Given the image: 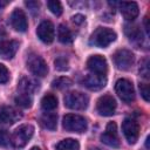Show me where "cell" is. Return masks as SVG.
Wrapping results in <instances>:
<instances>
[{
	"label": "cell",
	"instance_id": "obj_16",
	"mask_svg": "<svg viewBox=\"0 0 150 150\" xmlns=\"http://www.w3.org/2000/svg\"><path fill=\"white\" fill-rule=\"evenodd\" d=\"M82 83L86 88H88L90 90H100L105 86L107 79H105V76H102V75L89 74L83 79Z\"/></svg>",
	"mask_w": 150,
	"mask_h": 150
},
{
	"label": "cell",
	"instance_id": "obj_38",
	"mask_svg": "<svg viewBox=\"0 0 150 150\" xmlns=\"http://www.w3.org/2000/svg\"><path fill=\"white\" fill-rule=\"evenodd\" d=\"M90 150H102V149H100V148H91Z\"/></svg>",
	"mask_w": 150,
	"mask_h": 150
},
{
	"label": "cell",
	"instance_id": "obj_9",
	"mask_svg": "<svg viewBox=\"0 0 150 150\" xmlns=\"http://www.w3.org/2000/svg\"><path fill=\"white\" fill-rule=\"evenodd\" d=\"M116 101L111 95H103L96 102V109L102 116H111L116 110Z\"/></svg>",
	"mask_w": 150,
	"mask_h": 150
},
{
	"label": "cell",
	"instance_id": "obj_10",
	"mask_svg": "<svg viewBox=\"0 0 150 150\" xmlns=\"http://www.w3.org/2000/svg\"><path fill=\"white\" fill-rule=\"evenodd\" d=\"M19 48V42L8 40L5 33H0V56L4 59H12Z\"/></svg>",
	"mask_w": 150,
	"mask_h": 150
},
{
	"label": "cell",
	"instance_id": "obj_36",
	"mask_svg": "<svg viewBox=\"0 0 150 150\" xmlns=\"http://www.w3.org/2000/svg\"><path fill=\"white\" fill-rule=\"evenodd\" d=\"M145 146H146V149H149V137H146V139H145Z\"/></svg>",
	"mask_w": 150,
	"mask_h": 150
},
{
	"label": "cell",
	"instance_id": "obj_27",
	"mask_svg": "<svg viewBox=\"0 0 150 150\" xmlns=\"http://www.w3.org/2000/svg\"><path fill=\"white\" fill-rule=\"evenodd\" d=\"M11 143V135L7 132V130L0 129V146L2 148H7L9 146Z\"/></svg>",
	"mask_w": 150,
	"mask_h": 150
},
{
	"label": "cell",
	"instance_id": "obj_24",
	"mask_svg": "<svg viewBox=\"0 0 150 150\" xmlns=\"http://www.w3.org/2000/svg\"><path fill=\"white\" fill-rule=\"evenodd\" d=\"M14 100H15V103H16L19 107H21V108H29V107H32L33 100H32L30 95H28V94L21 93V94H19L18 96H15Z\"/></svg>",
	"mask_w": 150,
	"mask_h": 150
},
{
	"label": "cell",
	"instance_id": "obj_35",
	"mask_svg": "<svg viewBox=\"0 0 150 150\" xmlns=\"http://www.w3.org/2000/svg\"><path fill=\"white\" fill-rule=\"evenodd\" d=\"M7 4H8V1H0V8L4 7V6H6Z\"/></svg>",
	"mask_w": 150,
	"mask_h": 150
},
{
	"label": "cell",
	"instance_id": "obj_28",
	"mask_svg": "<svg viewBox=\"0 0 150 150\" xmlns=\"http://www.w3.org/2000/svg\"><path fill=\"white\" fill-rule=\"evenodd\" d=\"M55 68L57 70H67L68 69V60L63 56H60L55 60Z\"/></svg>",
	"mask_w": 150,
	"mask_h": 150
},
{
	"label": "cell",
	"instance_id": "obj_19",
	"mask_svg": "<svg viewBox=\"0 0 150 150\" xmlns=\"http://www.w3.org/2000/svg\"><path fill=\"white\" fill-rule=\"evenodd\" d=\"M41 124L49 130H55L57 125V116L54 112L47 111L41 116Z\"/></svg>",
	"mask_w": 150,
	"mask_h": 150
},
{
	"label": "cell",
	"instance_id": "obj_5",
	"mask_svg": "<svg viewBox=\"0 0 150 150\" xmlns=\"http://www.w3.org/2000/svg\"><path fill=\"white\" fill-rule=\"evenodd\" d=\"M116 94L120 96V98L127 103H131L135 100V90L132 83L127 79H120L117 80L115 84Z\"/></svg>",
	"mask_w": 150,
	"mask_h": 150
},
{
	"label": "cell",
	"instance_id": "obj_23",
	"mask_svg": "<svg viewBox=\"0 0 150 150\" xmlns=\"http://www.w3.org/2000/svg\"><path fill=\"white\" fill-rule=\"evenodd\" d=\"M57 38L60 40V42L62 43H70L73 41V34L70 32V29L64 26V25H60L57 28Z\"/></svg>",
	"mask_w": 150,
	"mask_h": 150
},
{
	"label": "cell",
	"instance_id": "obj_34",
	"mask_svg": "<svg viewBox=\"0 0 150 150\" xmlns=\"http://www.w3.org/2000/svg\"><path fill=\"white\" fill-rule=\"evenodd\" d=\"M148 20H149V18H148V16H145V18H144V25H145V30H146V33H149V25H148Z\"/></svg>",
	"mask_w": 150,
	"mask_h": 150
},
{
	"label": "cell",
	"instance_id": "obj_1",
	"mask_svg": "<svg viewBox=\"0 0 150 150\" xmlns=\"http://www.w3.org/2000/svg\"><path fill=\"white\" fill-rule=\"evenodd\" d=\"M116 40V33L107 27H97L90 35L89 43L95 47L105 48Z\"/></svg>",
	"mask_w": 150,
	"mask_h": 150
},
{
	"label": "cell",
	"instance_id": "obj_26",
	"mask_svg": "<svg viewBox=\"0 0 150 150\" xmlns=\"http://www.w3.org/2000/svg\"><path fill=\"white\" fill-rule=\"evenodd\" d=\"M47 6L48 8L50 9V12L55 15H61L62 14V5L60 1H56V0H50L47 2Z\"/></svg>",
	"mask_w": 150,
	"mask_h": 150
},
{
	"label": "cell",
	"instance_id": "obj_29",
	"mask_svg": "<svg viewBox=\"0 0 150 150\" xmlns=\"http://www.w3.org/2000/svg\"><path fill=\"white\" fill-rule=\"evenodd\" d=\"M139 73L144 79H149V61H148V59H144L143 62L141 63Z\"/></svg>",
	"mask_w": 150,
	"mask_h": 150
},
{
	"label": "cell",
	"instance_id": "obj_31",
	"mask_svg": "<svg viewBox=\"0 0 150 150\" xmlns=\"http://www.w3.org/2000/svg\"><path fill=\"white\" fill-rule=\"evenodd\" d=\"M139 91H141L142 97H143L146 102H149V93H150L149 86H148L146 83H139Z\"/></svg>",
	"mask_w": 150,
	"mask_h": 150
},
{
	"label": "cell",
	"instance_id": "obj_3",
	"mask_svg": "<svg viewBox=\"0 0 150 150\" xmlns=\"http://www.w3.org/2000/svg\"><path fill=\"white\" fill-rule=\"evenodd\" d=\"M88 103V96L81 91H70L64 96V105L73 110H84Z\"/></svg>",
	"mask_w": 150,
	"mask_h": 150
},
{
	"label": "cell",
	"instance_id": "obj_22",
	"mask_svg": "<svg viewBox=\"0 0 150 150\" xmlns=\"http://www.w3.org/2000/svg\"><path fill=\"white\" fill-rule=\"evenodd\" d=\"M124 32H125L127 36L132 41L142 40V32L136 25H125L124 26Z\"/></svg>",
	"mask_w": 150,
	"mask_h": 150
},
{
	"label": "cell",
	"instance_id": "obj_11",
	"mask_svg": "<svg viewBox=\"0 0 150 150\" xmlns=\"http://www.w3.org/2000/svg\"><path fill=\"white\" fill-rule=\"evenodd\" d=\"M87 68L90 70L91 74L105 76L108 70L107 60L102 55H93L87 61Z\"/></svg>",
	"mask_w": 150,
	"mask_h": 150
},
{
	"label": "cell",
	"instance_id": "obj_15",
	"mask_svg": "<svg viewBox=\"0 0 150 150\" xmlns=\"http://www.w3.org/2000/svg\"><path fill=\"white\" fill-rule=\"evenodd\" d=\"M20 118L21 115L15 108L8 105L0 107V124H13Z\"/></svg>",
	"mask_w": 150,
	"mask_h": 150
},
{
	"label": "cell",
	"instance_id": "obj_4",
	"mask_svg": "<svg viewBox=\"0 0 150 150\" xmlns=\"http://www.w3.org/2000/svg\"><path fill=\"white\" fill-rule=\"evenodd\" d=\"M62 125L70 132H84L87 130V121L84 117L76 114H67L63 117Z\"/></svg>",
	"mask_w": 150,
	"mask_h": 150
},
{
	"label": "cell",
	"instance_id": "obj_2",
	"mask_svg": "<svg viewBox=\"0 0 150 150\" xmlns=\"http://www.w3.org/2000/svg\"><path fill=\"white\" fill-rule=\"evenodd\" d=\"M33 134H34V127L33 125L22 124L11 136V143H12V145L14 148H18V149L23 148L29 142V139L32 138Z\"/></svg>",
	"mask_w": 150,
	"mask_h": 150
},
{
	"label": "cell",
	"instance_id": "obj_20",
	"mask_svg": "<svg viewBox=\"0 0 150 150\" xmlns=\"http://www.w3.org/2000/svg\"><path fill=\"white\" fill-rule=\"evenodd\" d=\"M41 107L45 111H53L57 107V98L53 94H46L41 100Z\"/></svg>",
	"mask_w": 150,
	"mask_h": 150
},
{
	"label": "cell",
	"instance_id": "obj_21",
	"mask_svg": "<svg viewBox=\"0 0 150 150\" xmlns=\"http://www.w3.org/2000/svg\"><path fill=\"white\" fill-rule=\"evenodd\" d=\"M56 150H80V144L76 139L66 138L56 144Z\"/></svg>",
	"mask_w": 150,
	"mask_h": 150
},
{
	"label": "cell",
	"instance_id": "obj_25",
	"mask_svg": "<svg viewBox=\"0 0 150 150\" xmlns=\"http://www.w3.org/2000/svg\"><path fill=\"white\" fill-rule=\"evenodd\" d=\"M71 84H73V81L68 77H57L52 82V86L57 89H64V88L70 87Z\"/></svg>",
	"mask_w": 150,
	"mask_h": 150
},
{
	"label": "cell",
	"instance_id": "obj_33",
	"mask_svg": "<svg viewBox=\"0 0 150 150\" xmlns=\"http://www.w3.org/2000/svg\"><path fill=\"white\" fill-rule=\"evenodd\" d=\"M26 6L32 8V9H38L39 8V2H36V1H26Z\"/></svg>",
	"mask_w": 150,
	"mask_h": 150
},
{
	"label": "cell",
	"instance_id": "obj_30",
	"mask_svg": "<svg viewBox=\"0 0 150 150\" xmlns=\"http://www.w3.org/2000/svg\"><path fill=\"white\" fill-rule=\"evenodd\" d=\"M9 80V73L8 69L0 63V83H6Z\"/></svg>",
	"mask_w": 150,
	"mask_h": 150
},
{
	"label": "cell",
	"instance_id": "obj_37",
	"mask_svg": "<svg viewBox=\"0 0 150 150\" xmlns=\"http://www.w3.org/2000/svg\"><path fill=\"white\" fill-rule=\"evenodd\" d=\"M30 150H41V149H40V148H38V146H33Z\"/></svg>",
	"mask_w": 150,
	"mask_h": 150
},
{
	"label": "cell",
	"instance_id": "obj_17",
	"mask_svg": "<svg viewBox=\"0 0 150 150\" xmlns=\"http://www.w3.org/2000/svg\"><path fill=\"white\" fill-rule=\"evenodd\" d=\"M118 6H120V11H121L123 18L128 21L135 20L137 18L138 13H139L138 5L134 1H131V2H120Z\"/></svg>",
	"mask_w": 150,
	"mask_h": 150
},
{
	"label": "cell",
	"instance_id": "obj_7",
	"mask_svg": "<svg viewBox=\"0 0 150 150\" xmlns=\"http://www.w3.org/2000/svg\"><path fill=\"white\" fill-rule=\"evenodd\" d=\"M112 59H114L115 66L121 70L130 69L135 62L134 54L128 49H118L117 52H115Z\"/></svg>",
	"mask_w": 150,
	"mask_h": 150
},
{
	"label": "cell",
	"instance_id": "obj_6",
	"mask_svg": "<svg viewBox=\"0 0 150 150\" xmlns=\"http://www.w3.org/2000/svg\"><path fill=\"white\" fill-rule=\"evenodd\" d=\"M27 67L29 68V70L36 75V76H46L47 73H48V67H47V63L45 62V60L38 55V54H34V53H30L27 57Z\"/></svg>",
	"mask_w": 150,
	"mask_h": 150
},
{
	"label": "cell",
	"instance_id": "obj_32",
	"mask_svg": "<svg viewBox=\"0 0 150 150\" xmlns=\"http://www.w3.org/2000/svg\"><path fill=\"white\" fill-rule=\"evenodd\" d=\"M84 16L83 15H81V14H76V15H74L73 16V22L74 23H76V25H81L82 22H84Z\"/></svg>",
	"mask_w": 150,
	"mask_h": 150
},
{
	"label": "cell",
	"instance_id": "obj_18",
	"mask_svg": "<svg viewBox=\"0 0 150 150\" xmlns=\"http://www.w3.org/2000/svg\"><path fill=\"white\" fill-rule=\"evenodd\" d=\"M19 89L23 93V94H30V93H34L38 88H39V83L30 79V77H22L20 81H19Z\"/></svg>",
	"mask_w": 150,
	"mask_h": 150
},
{
	"label": "cell",
	"instance_id": "obj_12",
	"mask_svg": "<svg viewBox=\"0 0 150 150\" xmlns=\"http://www.w3.org/2000/svg\"><path fill=\"white\" fill-rule=\"evenodd\" d=\"M101 141L108 146L111 148H120V139L117 137V127L115 122L108 123L105 131L101 135Z\"/></svg>",
	"mask_w": 150,
	"mask_h": 150
},
{
	"label": "cell",
	"instance_id": "obj_13",
	"mask_svg": "<svg viewBox=\"0 0 150 150\" xmlns=\"http://www.w3.org/2000/svg\"><path fill=\"white\" fill-rule=\"evenodd\" d=\"M36 34L43 43H52L55 38L53 23L50 21H42L36 28Z\"/></svg>",
	"mask_w": 150,
	"mask_h": 150
},
{
	"label": "cell",
	"instance_id": "obj_14",
	"mask_svg": "<svg viewBox=\"0 0 150 150\" xmlns=\"http://www.w3.org/2000/svg\"><path fill=\"white\" fill-rule=\"evenodd\" d=\"M11 25L16 32H26L28 28V22H27V16L23 13L22 9H14L11 14Z\"/></svg>",
	"mask_w": 150,
	"mask_h": 150
},
{
	"label": "cell",
	"instance_id": "obj_8",
	"mask_svg": "<svg viewBox=\"0 0 150 150\" xmlns=\"http://www.w3.org/2000/svg\"><path fill=\"white\" fill-rule=\"evenodd\" d=\"M122 131L129 144H135L139 136V125L138 123L130 117H127L122 123Z\"/></svg>",
	"mask_w": 150,
	"mask_h": 150
}]
</instances>
